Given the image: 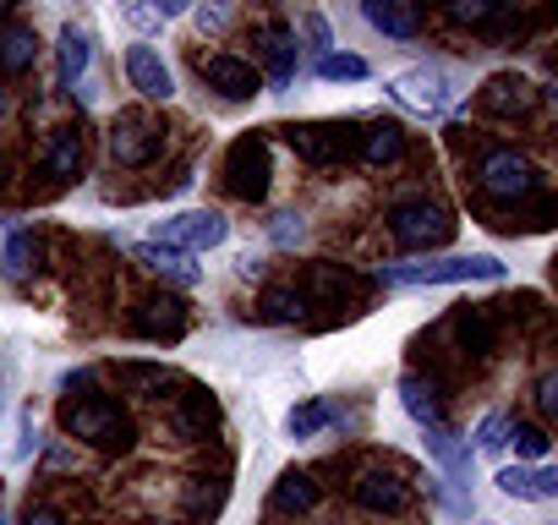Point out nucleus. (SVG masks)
<instances>
[{
  "label": "nucleus",
  "instance_id": "31",
  "mask_svg": "<svg viewBox=\"0 0 558 525\" xmlns=\"http://www.w3.org/2000/svg\"><path fill=\"white\" fill-rule=\"evenodd\" d=\"M498 12H504V0H449V17L465 28H487Z\"/></svg>",
  "mask_w": 558,
  "mask_h": 525
},
{
  "label": "nucleus",
  "instance_id": "4",
  "mask_svg": "<svg viewBox=\"0 0 558 525\" xmlns=\"http://www.w3.org/2000/svg\"><path fill=\"white\" fill-rule=\"evenodd\" d=\"M356 137H362V126H351V121H302V126H286V143H291L307 164L356 159Z\"/></svg>",
  "mask_w": 558,
  "mask_h": 525
},
{
  "label": "nucleus",
  "instance_id": "25",
  "mask_svg": "<svg viewBox=\"0 0 558 525\" xmlns=\"http://www.w3.org/2000/svg\"><path fill=\"white\" fill-rule=\"evenodd\" d=\"M302 307H307V296L296 285H268L263 302H257L263 323H291V318H302Z\"/></svg>",
  "mask_w": 558,
  "mask_h": 525
},
{
  "label": "nucleus",
  "instance_id": "13",
  "mask_svg": "<svg viewBox=\"0 0 558 525\" xmlns=\"http://www.w3.org/2000/svg\"><path fill=\"white\" fill-rule=\"evenodd\" d=\"M536 99H542L536 83L520 77V72H498V77H487V88H482V110H487V115H525Z\"/></svg>",
  "mask_w": 558,
  "mask_h": 525
},
{
  "label": "nucleus",
  "instance_id": "5",
  "mask_svg": "<svg viewBox=\"0 0 558 525\" xmlns=\"http://www.w3.org/2000/svg\"><path fill=\"white\" fill-rule=\"evenodd\" d=\"M389 230H395L400 246L427 252V246H444L454 235V219H449V208H438L427 197H411V203H395L389 208Z\"/></svg>",
  "mask_w": 558,
  "mask_h": 525
},
{
  "label": "nucleus",
  "instance_id": "29",
  "mask_svg": "<svg viewBox=\"0 0 558 525\" xmlns=\"http://www.w3.org/2000/svg\"><path fill=\"white\" fill-rule=\"evenodd\" d=\"M454 334L465 340V351H487V345H493V318H487V307H465V313L454 318Z\"/></svg>",
  "mask_w": 558,
  "mask_h": 525
},
{
  "label": "nucleus",
  "instance_id": "7",
  "mask_svg": "<svg viewBox=\"0 0 558 525\" xmlns=\"http://www.w3.org/2000/svg\"><path fill=\"white\" fill-rule=\"evenodd\" d=\"M61 427H66L72 438L99 443V449H126V443H132V422H126L121 405H110V400H77V405H66V411H61Z\"/></svg>",
  "mask_w": 558,
  "mask_h": 525
},
{
  "label": "nucleus",
  "instance_id": "45",
  "mask_svg": "<svg viewBox=\"0 0 558 525\" xmlns=\"http://www.w3.org/2000/svg\"><path fill=\"white\" fill-rule=\"evenodd\" d=\"M0 525H12V520H7V514H0Z\"/></svg>",
  "mask_w": 558,
  "mask_h": 525
},
{
  "label": "nucleus",
  "instance_id": "22",
  "mask_svg": "<svg viewBox=\"0 0 558 525\" xmlns=\"http://www.w3.org/2000/svg\"><path fill=\"white\" fill-rule=\"evenodd\" d=\"M427 454L444 465L449 481H465V476H471V443L454 438L449 427H427Z\"/></svg>",
  "mask_w": 558,
  "mask_h": 525
},
{
  "label": "nucleus",
  "instance_id": "28",
  "mask_svg": "<svg viewBox=\"0 0 558 525\" xmlns=\"http://www.w3.org/2000/svg\"><path fill=\"white\" fill-rule=\"evenodd\" d=\"M373 66L362 61V56H340V50H329V56H318V77L324 83H362Z\"/></svg>",
  "mask_w": 558,
  "mask_h": 525
},
{
  "label": "nucleus",
  "instance_id": "1",
  "mask_svg": "<svg viewBox=\"0 0 558 525\" xmlns=\"http://www.w3.org/2000/svg\"><path fill=\"white\" fill-rule=\"evenodd\" d=\"M378 280H389V285H476V280H504V262L487 252L438 257V262H389V269H378Z\"/></svg>",
  "mask_w": 558,
  "mask_h": 525
},
{
  "label": "nucleus",
  "instance_id": "14",
  "mask_svg": "<svg viewBox=\"0 0 558 525\" xmlns=\"http://www.w3.org/2000/svg\"><path fill=\"white\" fill-rule=\"evenodd\" d=\"M493 481H498V492L525 498V503H553L558 498V471L553 465H504Z\"/></svg>",
  "mask_w": 558,
  "mask_h": 525
},
{
  "label": "nucleus",
  "instance_id": "19",
  "mask_svg": "<svg viewBox=\"0 0 558 525\" xmlns=\"http://www.w3.org/2000/svg\"><path fill=\"white\" fill-rule=\"evenodd\" d=\"M296 56H302V45H296L291 28H268L263 34V61H268V83L274 88H291L296 83Z\"/></svg>",
  "mask_w": 558,
  "mask_h": 525
},
{
  "label": "nucleus",
  "instance_id": "43",
  "mask_svg": "<svg viewBox=\"0 0 558 525\" xmlns=\"http://www.w3.org/2000/svg\"><path fill=\"white\" fill-rule=\"evenodd\" d=\"M12 7H17V0H0V17H7V12H12Z\"/></svg>",
  "mask_w": 558,
  "mask_h": 525
},
{
  "label": "nucleus",
  "instance_id": "17",
  "mask_svg": "<svg viewBox=\"0 0 558 525\" xmlns=\"http://www.w3.org/2000/svg\"><path fill=\"white\" fill-rule=\"evenodd\" d=\"M400 405H405V416H411L416 427H444V394H438L433 378L405 373V378H400Z\"/></svg>",
  "mask_w": 558,
  "mask_h": 525
},
{
  "label": "nucleus",
  "instance_id": "18",
  "mask_svg": "<svg viewBox=\"0 0 558 525\" xmlns=\"http://www.w3.org/2000/svg\"><path fill=\"white\" fill-rule=\"evenodd\" d=\"M132 323H137L143 340H181V329H186V307H181L175 296H154V302L137 307Z\"/></svg>",
  "mask_w": 558,
  "mask_h": 525
},
{
  "label": "nucleus",
  "instance_id": "30",
  "mask_svg": "<svg viewBox=\"0 0 558 525\" xmlns=\"http://www.w3.org/2000/svg\"><path fill=\"white\" fill-rule=\"evenodd\" d=\"M504 443H514V454H520V460H542L553 438H547V427H536V422H514Z\"/></svg>",
  "mask_w": 558,
  "mask_h": 525
},
{
  "label": "nucleus",
  "instance_id": "44",
  "mask_svg": "<svg viewBox=\"0 0 558 525\" xmlns=\"http://www.w3.org/2000/svg\"><path fill=\"white\" fill-rule=\"evenodd\" d=\"M7 170H12V164H7V154H0V181H7Z\"/></svg>",
  "mask_w": 558,
  "mask_h": 525
},
{
  "label": "nucleus",
  "instance_id": "23",
  "mask_svg": "<svg viewBox=\"0 0 558 525\" xmlns=\"http://www.w3.org/2000/svg\"><path fill=\"white\" fill-rule=\"evenodd\" d=\"M405 154V137H400V126H389V121H378V126H362V137H356V159L362 164H395Z\"/></svg>",
  "mask_w": 558,
  "mask_h": 525
},
{
  "label": "nucleus",
  "instance_id": "11",
  "mask_svg": "<svg viewBox=\"0 0 558 525\" xmlns=\"http://www.w3.org/2000/svg\"><path fill=\"white\" fill-rule=\"evenodd\" d=\"M351 492H356V503L373 509V514H400V509L411 503V487H405L395 471H384V465H367Z\"/></svg>",
  "mask_w": 558,
  "mask_h": 525
},
{
  "label": "nucleus",
  "instance_id": "41",
  "mask_svg": "<svg viewBox=\"0 0 558 525\" xmlns=\"http://www.w3.org/2000/svg\"><path fill=\"white\" fill-rule=\"evenodd\" d=\"M28 525H66V520H61L56 509H34V514H28Z\"/></svg>",
  "mask_w": 558,
  "mask_h": 525
},
{
  "label": "nucleus",
  "instance_id": "42",
  "mask_svg": "<svg viewBox=\"0 0 558 525\" xmlns=\"http://www.w3.org/2000/svg\"><path fill=\"white\" fill-rule=\"evenodd\" d=\"M7 110H12V99H7V88H0V121H7Z\"/></svg>",
  "mask_w": 558,
  "mask_h": 525
},
{
  "label": "nucleus",
  "instance_id": "21",
  "mask_svg": "<svg viewBox=\"0 0 558 525\" xmlns=\"http://www.w3.org/2000/svg\"><path fill=\"white\" fill-rule=\"evenodd\" d=\"M88 56H94V39H88L77 23H66L61 39H56V66H61V83H66V88H77V77L88 72Z\"/></svg>",
  "mask_w": 558,
  "mask_h": 525
},
{
  "label": "nucleus",
  "instance_id": "36",
  "mask_svg": "<svg viewBox=\"0 0 558 525\" xmlns=\"http://www.w3.org/2000/svg\"><path fill=\"white\" fill-rule=\"evenodd\" d=\"M536 405H542L547 416L558 411V373H542V378H536Z\"/></svg>",
  "mask_w": 558,
  "mask_h": 525
},
{
  "label": "nucleus",
  "instance_id": "32",
  "mask_svg": "<svg viewBox=\"0 0 558 525\" xmlns=\"http://www.w3.org/2000/svg\"><path fill=\"white\" fill-rule=\"evenodd\" d=\"M504 438H509V422H504L498 411H487V416L476 422V449H482V454H498Z\"/></svg>",
  "mask_w": 558,
  "mask_h": 525
},
{
  "label": "nucleus",
  "instance_id": "2",
  "mask_svg": "<svg viewBox=\"0 0 558 525\" xmlns=\"http://www.w3.org/2000/svg\"><path fill=\"white\" fill-rule=\"evenodd\" d=\"M476 186L487 197H498V203H520V197H536L542 192V170L525 154H514V148H493L476 164Z\"/></svg>",
  "mask_w": 558,
  "mask_h": 525
},
{
  "label": "nucleus",
  "instance_id": "40",
  "mask_svg": "<svg viewBox=\"0 0 558 525\" xmlns=\"http://www.w3.org/2000/svg\"><path fill=\"white\" fill-rule=\"evenodd\" d=\"M148 7H154V17L165 23V17H181V12L192 7V0H148Z\"/></svg>",
  "mask_w": 558,
  "mask_h": 525
},
{
  "label": "nucleus",
  "instance_id": "35",
  "mask_svg": "<svg viewBox=\"0 0 558 525\" xmlns=\"http://www.w3.org/2000/svg\"><path fill=\"white\" fill-rule=\"evenodd\" d=\"M268 235H274L279 246H291V241H302V235H307V224H302V213H279V219L268 224Z\"/></svg>",
  "mask_w": 558,
  "mask_h": 525
},
{
  "label": "nucleus",
  "instance_id": "39",
  "mask_svg": "<svg viewBox=\"0 0 558 525\" xmlns=\"http://www.w3.org/2000/svg\"><path fill=\"white\" fill-rule=\"evenodd\" d=\"M307 39H313V50L329 56V23H324V17H307Z\"/></svg>",
  "mask_w": 558,
  "mask_h": 525
},
{
  "label": "nucleus",
  "instance_id": "38",
  "mask_svg": "<svg viewBox=\"0 0 558 525\" xmlns=\"http://www.w3.org/2000/svg\"><path fill=\"white\" fill-rule=\"evenodd\" d=\"M39 449V427H34V411H23V443H17V460H28Z\"/></svg>",
  "mask_w": 558,
  "mask_h": 525
},
{
  "label": "nucleus",
  "instance_id": "33",
  "mask_svg": "<svg viewBox=\"0 0 558 525\" xmlns=\"http://www.w3.org/2000/svg\"><path fill=\"white\" fill-rule=\"evenodd\" d=\"M197 28L203 34H225L230 28V0H203V7H197Z\"/></svg>",
  "mask_w": 558,
  "mask_h": 525
},
{
  "label": "nucleus",
  "instance_id": "10",
  "mask_svg": "<svg viewBox=\"0 0 558 525\" xmlns=\"http://www.w3.org/2000/svg\"><path fill=\"white\" fill-rule=\"evenodd\" d=\"M110 154H116V164H132V170L148 164L159 154V126L148 115H121L110 126Z\"/></svg>",
  "mask_w": 558,
  "mask_h": 525
},
{
  "label": "nucleus",
  "instance_id": "9",
  "mask_svg": "<svg viewBox=\"0 0 558 525\" xmlns=\"http://www.w3.org/2000/svg\"><path fill=\"white\" fill-rule=\"evenodd\" d=\"M197 72H203V83H208L219 99H230V105H241V99H252V94L263 88L257 66H252V61H241V56H203V61H197Z\"/></svg>",
  "mask_w": 558,
  "mask_h": 525
},
{
  "label": "nucleus",
  "instance_id": "8",
  "mask_svg": "<svg viewBox=\"0 0 558 525\" xmlns=\"http://www.w3.org/2000/svg\"><path fill=\"white\" fill-rule=\"evenodd\" d=\"M268 143L263 137H241V143H230V154H225V186H230V197H241V203H263L268 197Z\"/></svg>",
  "mask_w": 558,
  "mask_h": 525
},
{
  "label": "nucleus",
  "instance_id": "15",
  "mask_svg": "<svg viewBox=\"0 0 558 525\" xmlns=\"http://www.w3.org/2000/svg\"><path fill=\"white\" fill-rule=\"evenodd\" d=\"M362 17L389 39H416L422 34V0H362Z\"/></svg>",
  "mask_w": 558,
  "mask_h": 525
},
{
  "label": "nucleus",
  "instance_id": "34",
  "mask_svg": "<svg viewBox=\"0 0 558 525\" xmlns=\"http://www.w3.org/2000/svg\"><path fill=\"white\" fill-rule=\"evenodd\" d=\"M34 257H39V246H34L28 235H12V246H7V274H28Z\"/></svg>",
  "mask_w": 558,
  "mask_h": 525
},
{
  "label": "nucleus",
  "instance_id": "27",
  "mask_svg": "<svg viewBox=\"0 0 558 525\" xmlns=\"http://www.w3.org/2000/svg\"><path fill=\"white\" fill-rule=\"evenodd\" d=\"M329 422H335V405H329V400H307V405H296V411L286 416V432L302 443V438H318Z\"/></svg>",
  "mask_w": 558,
  "mask_h": 525
},
{
  "label": "nucleus",
  "instance_id": "16",
  "mask_svg": "<svg viewBox=\"0 0 558 525\" xmlns=\"http://www.w3.org/2000/svg\"><path fill=\"white\" fill-rule=\"evenodd\" d=\"M132 257L143 262L148 274H165V280H175V285H197V280H203V269L192 262V252H175V246H159V241H132Z\"/></svg>",
  "mask_w": 558,
  "mask_h": 525
},
{
  "label": "nucleus",
  "instance_id": "37",
  "mask_svg": "<svg viewBox=\"0 0 558 525\" xmlns=\"http://www.w3.org/2000/svg\"><path fill=\"white\" fill-rule=\"evenodd\" d=\"M121 12H126V23H132V28H154V23H159V17H154V7H148V0H126Z\"/></svg>",
  "mask_w": 558,
  "mask_h": 525
},
{
  "label": "nucleus",
  "instance_id": "20",
  "mask_svg": "<svg viewBox=\"0 0 558 525\" xmlns=\"http://www.w3.org/2000/svg\"><path fill=\"white\" fill-rule=\"evenodd\" d=\"M268 503H274V514H307V509H318V481H313V471H286V476L274 481Z\"/></svg>",
  "mask_w": 558,
  "mask_h": 525
},
{
  "label": "nucleus",
  "instance_id": "6",
  "mask_svg": "<svg viewBox=\"0 0 558 525\" xmlns=\"http://www.w3.org/2000/svg\"><path fill=\"white\" fill-rule=\"evenodd\" d=\"M225 235H230V219L214 208H186V213H170L154 224V241L175 246V252H214V246H225Z\"/></svg>",
  "mask_w": 558,
  "mask_h": 525
},
{
  "label": "nucleus",
  "instance_id": "3",
  "mask_svg": "<svg viewBox=\"0 0 558 525\" xmlns=\"http://www.w3.org/2000/svg\"><path fill=\"white\" fill-rule=\"evenodd\" d=\"M454 94L460 88H454V77L444 66H405V72L389 77V99L405 105L411 115H444L454 105Z\"/></svg>",
  "mask_w": 558,
  "mask_h": 525
},
{
  "label": "nucleus",
  "instance_id": "26",
  "mask_svg": "<svg viewBox=\"0 0 558 525\" xmlns=\"http://www.w3.org/2000/svg\"><path fill=\"white\" fill-rule=\"evenodd\" d=\"M34 56H39L34 28H7V34H0V72H28Z\"/></svg>",
  "mask_w": 558,
  "mask_h": 525
},
{
  "label": "nucleus",
  "instance_id": "24",
  "mask_svg": "<svg viewBox=\"0 0 558 525\" xmlns=\"http://www.w3.org/2000/svg\"><path fill=\"white\" fill-rule=\"evenodd\" d=\"M83 170V137L77 132H61L56 143H50V154H45V175L50 181H72Z\"/></svg>",
  "mask_w": 558,
  "mask_h": 525
},
{
  "label": "nucleus",
  "instance_id": "12",
  "mask_svg": "<svg viewBox=\"0 0 558 525\" xmlns=\"http://www.w3.org/2000/svg\"><path fill=\"white\" fill-rule=\"evenodd\" d=\"M126 77H132V88L143 99H170L175 94V77H170V66H165V56L154 45H132L126 50Z\"/></svg>",
  "mask_w": 558,
  "mask_h": 525
}]
</instances>
